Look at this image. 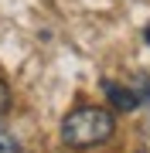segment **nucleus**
I'll use <instances>...</instances> for the list:
<instances>
[{"label": "nucleus", "mask_w": 150, "mask_h": 153, "mask_svg": "<svg viewBox=\"0 0 150 153\" xmlns=\"http://www.w3.org/2000/svg\"><path fill=\"white\" fill-rule=\"evenodd\" d=\"M7 109H10V85L0 78V116H4Z\"/></svg>", "instance_id": "obj_4"}, {"label": "nucleus", "mask_w": 150, "mask_h": 153, "mask_svg": "<svg viewBox=\"0 0 150 153\" xmlns=\"http://www.w3.org/2000/svg\"><path fill=\"white\" fill-rule=\"evenodd\" d=\"M147 41H150V27H147Z\"/></svg>", "instance_id": "obj_5"}, {"label": "nucleus", "mask_w": 150, "mask_h": 153, "mask_svg": "<svg viewBox=\"0 0 150 153\" xmlns=\"http://www.w3.org/2000/svg\"><path fill=\"white\" fill-rule=\"evenodd\" d=\"M116 129V119H113L109 109H99V105H82V109L68 112L65 123H61V140L65 146L72 150H89V146H99L113 136Z\"/></svg>", "instance_id": "obj_1"}, {"label": "nucleus", "mask_w": 150, "mask_h": 153, "mask_svg": "<svg viewBox=\"0 0 150 153\" xmlns=\"http://www.w3.org/2000/svg\"><path fill=\"white\" fill-rule=\"evenodd\" d=\"M106 95H109V102L116 105L119 112H130V109H137V105H140V95L133 92V88L116 85V82H106Z\"/></svg>", "instance_id": "obj_2"}, {"label": "nucleus", "mask_w": 150, "mask_h": 153, "mask_svg": "<svg viewBox=\"0 0 150 153\" xmlns=\"http://www.w3.org/2000/svg\"><path fill=\"white\" fill-rule=\"evenodd\" d=\"M0 153H17V140L4 123H0Z\"/></svg>", "instance_id": "obj_3"}]
</instances>
